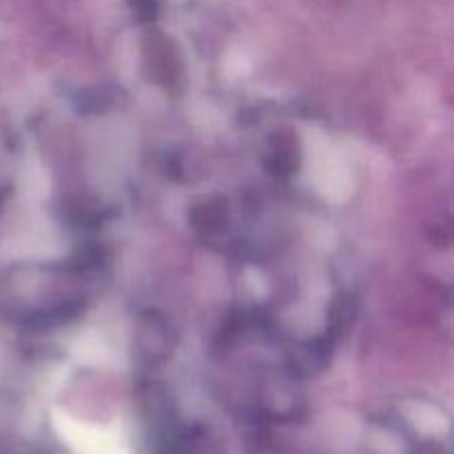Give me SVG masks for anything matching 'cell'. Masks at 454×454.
<instances>
[{
  "mask_svg": "<svg viewBox=\"0 0 454 454\" xmlns=\"http://www.w3.org/2000/svg\"><path fill=\"white\" fill-rule=\"evenodd\" d=\"M433 454H434V452H433Z\"/></svg>",
  "mask_w": 454,
  "mask_h": 454,
  "instance_id": "cell-1",
  "label": "cell"
}]
</instances>
